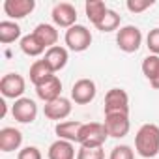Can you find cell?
Masks as SVG:
<instances>
[{"instance_id": "cell-1", "label": "cell", "mask_w": 159, "mask_h": 159, "mask_svg": "<svg viewBox=\"0 0 159 159\" xmlns=\"http://www.w3.org/2000/svg\"><path fill=\"white\" fill-rule=\"evenodd\" d=\"M135 152L140 157H155L159 153V125L144 124L135 135Z\"/></svg>"}, {"instance_id": "cell-2", "label": "cell", "mask_w": 159, "mask_h": 159, "mask_svg": "<svg viewBox=\"0 0 159 159\" xmlns=\"http://www.w3.org/2000/svg\"><path fill=\"white\" fill-rule=\"evenodd\" d=\"M107 139H109L107 129L99 122L83 124L81 131H79V144L84 146V148H103Z\"/></svg>"}, {"instance_id": "cell-3", "label": "cell", "mask_w": 159, "mask_h": 159, "mask_svg": "<svg viewBox=\"0 0 159 159\" xmlns=\"http://www.w3.org/2000/svg\"><path fill=\"white\" fill-rule=\"evenodd\" d=\"M64 41H66V45H67L69 51H73V52H84L92 45V34H90V30L86 26L75 25L69 30H66Z\"/></svg>"}, {"instance_id": "cell-4", "label": "cell", "mask_w": 159, "mask_h": 159, "mask_svg": "<svg viewBox=\"0 0 159 159\" xmlns=\"http://www.w3.org/2000/svg\"><path fill=\"white\" fill-rule=\"evenodd\" d=\"M116 45L120 51L131 54V52H137L142 45V32L139 26H133V25H127V26H122L116 34Z\"/></svg>"}, {"instance_id": "cell-5", "label": "cell", "mask_w": 159, "mask_h": 159, "mask_svg": "<svg viewBox=\"0 0 159 159\" xmlns=\"http://www.w3.org/2000/svg\"><path fill=\"white\" fill-rule=\"evenodd\" d=\"M105 114H127L129 116V96L124 88H111L105 94Z\"/></svg>"}, {"instance_id": "cell-6", "label": "cell", "mask_w": 159, "mask_h": 159, "mask_svg": "<svg viewBox=\"0 0 159 159\" xmlns=\"http://www.w3.org/2000/svg\"><path fill=\"white\" fill-rule=\"evenodd\" d=\"M26 90V81L19 73H6L0 81V92L8 99H21Z\"/></svg>"}, {"instance_id": "cell-7", "label": "cell", "mask_w": 159, "mask_h": 159, "mask_svg": "<svg viewBox=\"0 0 159 159\" xmlns=\"http://www.w3.org/2000/svg\"><path fill=\"white\" fill-rule=\"evenodd\" d=\"M98 86L92 79H79V81L71 86V99L77 105H88L90 101L96 99Z\"/></svg>"}, {"instance_id": "cell-8", "label": "cell", "mask_w": 159, "mask_h": 159, "mask_svg": "<svg viewBox=\"0 0 159 159\" xmlns=\"http://www.w3.org/2000/svg\"><path fill=\"white\" fill-rule=\"evenodd\" d=\"M51 17H52V23L54 26H60V28H71L77 25V10L73 4L69 2H60L52 8L51 11Z\"/></svg>"}, {"instance_id": "cell-9", "label": "cell", "mask_w": 159, "mask_h": 159, "mask_svg": "<svg viewBox=\"0 0 159 159\" xmlns=\"http://www.w3.org/2000/svg\"><path fill=\"white\" fill-rule=\"evenodd\" d=\"M11 114L19 124H32L38 118V105L30 98H21L13 103Z\"/></svg>"}, {"instance_id": "cell-10", "label": "cell", "mask_w": 159, "mask_h": 159, "mask_svg": "<svg viewBox=\"0 0 159 159\" xmlns=\"http://www.w3.org/2000/svg\"><path fill=\"white\" fill-rule=\"evenodd\" d=\"M103 125L107 129V135L112 139H124L131 127L127 114H105Z\"/></svg>"}, {"instance_id": "cell-11", "label": "cell", "mask_w": 159, "mask_h": 159, "mask_svg": "<svg viewBox=\"0 0 159 159\" xmlns=\"http://www.w3.org/2000/svg\"><path fill=\"white\" fill-rule=\"evenodd\" d=\"M71 109H73V105H71V101L67 98H58V99L43 105V114L49 120L60 122V120H66L71 114Z\"/></svg>"}, {"instance_id": "cell-12", "label": "cell", "mask_w": 159, "mask_h": 159, "mask_svg": "<svg viewBox=\"0 0 159 159\" xmlns=\"http://www.w3.org/2000/svg\"><path fill=\"white\" fill-rule=\"evenodd\" d=\"M36 94H38V98L41 101L51 103V101L62 98V81L56 75H52L51 79H47L45 83H41L39 86H36Z\"/></svg>"}, {"instance_id": "cell-13", "label": "cell", "mask_w": 159, "mask_h": 159, "mask_svg": "<svg viewBox=\"0 0 159 159\" xmlns=\"http://www.w3.org/2000/svg\"><path fill=\"white\" fill-rule=\"evenodd\" d=\"M2 8L10 19H25L34 11L36 2L34 0H6Z\"/></svg>"}, {"instance_id": "cell-14", "label": "cell", "mask_w": 159, "mask_h": 159, "mask_svg": "<svg viewBox=\"0 0 159 159\" xmlns=\"http://www.w3.org/2000/svg\"><path fill=\"white\" fill-rule=\"evenodd\" d=\"M23 144V133L15 127H2L0 129V150L4 153L21 150Z\"/></svg>"}, {"instance_id": "cell-15", "label": "cell", "mask_w": 159, "mask_h": 159, "mask_svg": "<svg viewBox=\"0 0 159 159\" xmlns=\"http://www.w3.org/2000/svg\"><path fill=\"white\" fill-rule=\"evenodd\" d=\"M43 60H45L47 66L56 73V71H60V69L66 67V64H67V60H69V54H67V49H66V47H62V45H54V47L47 49Z\"/></svg>"}, {"instance_id": "cell-16", "label": "cell", "mask_w": 159, "mask_h": 159, "mask_svg": "<svg viewBox=\"0 0 159 159\" xmlns=\"http://www.w3.org/2000/svg\"><path fill=\"white\" fill-rule=\"evenodd\" d=\"M47 157L49 159H75L77 153H75V146L73 142L69 140H54L51 146H49V152H47Z\"/></svg>"}, {"instance_id": "cell-17", "label": "cell", "mask_w": 159, "mask_h": 159, "mask_svg": "<svg viewBox=\"0 0 159 159\" xmlns=\"http://www.w3.org/2000/svg\"><path fill=\"white\" fill-rule=\"evenodd\" d=\"M83 127V122L77 120H67V122H58L54 127V133L58 135V139L62 140H69V142H79V131Z\"/></svg>"}, {"instance_id": "cell-18", "label": "cell", "mask_w": 159, "mask_h": 159, "mask_svg": "<svg viewBox=\"0 0 159 159\" xmlns=\"http://www.w3.org/2000/svg\"><path fill=\"white\" fill-rule=\"evenodd\" d=\"M142 75L148 79V83L152 84V88L159 90V56L150 54L142 60Z\"/></svg>"}, {"instance_id": "cell-19", "label": "cell", "mask_w": 159, "mask_h": 159, "mask_svg": "<svg viewBox=\"0 0 159 159\" xmlns=\"http://www.w3.org/2000/svg\"><path fill=\"white\" fill-rule=\"evenodd\" d=\"M32 34L45 45V49H51V47H54V45L58 43V30H56L54 25L41 23V25H38V26L34 28Z\"/></svg>"}, {"instance_id": "cell-20", "label": "cell", "mask_w": 159, "mask_h": 159, "mask_svg": "<svg viewBox=\"0 0 159 159\" xmlns=\"http://www.w3.org/2000/svg\"><path fill=\"white\" fill-rule=\"evenodd\" d=\"M30 83L34 84V86H39L41 83H45L47 79H51L52 75H54V71L47 66V62L41 58V60H36L32 66H30Z\"/></svg>"}, {"instance_id": "cell-21", "label": "cell", "mask_w": 159, "mask_h": 159, "mask_svg": "<svg viewBox=\"0 0 159 159\" xmlns=\"http://www.w3.org/2000/svg\"><path fill=\"white\" fill-rule=\"evenodd\" d=\"M84 11H86V17L90 19V23L94 26H98L103 21V17L107 15L109 8H107V4L103 2V0H88V2L84 4Z\"/></svg>"}, {"instance_id": "cell-22", "label": "cell", "mask_w": 159, "mask_h": 159, "mask_svg": "<svg viewBox=\"0 0 159 159\" xmlns=\"http://www.w3.org/2000/svg\"><path fill=\"white\" fill-rule=\"evenodd\" d=\"M21 38V26L15 21H2L0 23V43L10 45Z\"/></svg>"}, {"instance_id": "cell-23", "label": "cell", "mask_w": 159, "mask_h": 159, "mask_svg": "<svg viewBox=\"0 0 159 159\" xmlns=\"http://www.w3.org/2000/svg\"><path fill=\"white\" fill-rule=\"evenodd\" d=\"M21 51H23L26 56H39V54L47 52L45 45H43L34 34H28V36H23V38H21Z\"/></svg>"}, {"instance_id": "cell-24", "label": "cell", "mask_w": 159, "mask_h": 159, "mask_svg": "<svg viewBox=\"0 0 159 159\" xmlns=\"http://www.w3.org/2000/svg\"><path fill=\"white\" fill-rule=\"evenodd\" d=\"M120 23H122V17H120L114 10H109L107 15L103 17V21H101L96 28H98L99 32H114V30H118Z\"/></svg>"}, {"instance_id": "cell-25", "label": "cell", "mask_w": 159, "mask_h": 159, "mask_svg": "<svg viewBox=\"0 0 159 159\" xmlns=\"http://www.w3.org/2000/svg\"><path fill=\"white\" fill-rule=\"evenodd\" d=\"M75 159H105V152H103V148H84V146H81L77 150Z\"/></svg>"}, {"instance_id": "cell-26", "label": "cell", "mask_w": 159, "mask_h": 159, "mask_svg": "<svg viewBox=\"0 0 159 159\" xmlns=\"http://www.w3.org/2000/svg\"><path fill=\"white\" fill-rule=\"evenodd\" d=\"M109 159H135V152H133L131 146L120 144V146H114V148L111 150Z\"/></svg>"}, {"instance_id": "cell-27", "label": "cell", "mask_w": 159, "mask_h": 159, "mask_svg": "<svg viewBox=\"0 0 159 159\" xmlns=\"http://www.w3.org/2000/svg\"><path fill=\"white\" fill-rule=\"evenodd\" d=\"M155 4V0H127L125 2V8L131 11V13H142V11H146L148 8H152Z\"/></svg>"}, {"instance_id": "cell-28", "label": "cell", "mask_w": 159, "mask_h": 159, "mask_svg": "<svg viewBox=\"0 0 159 159\" xmlns=\"http://www.w3.org/2000/svg\"><path fill=\"white\" fill-rule=\"evenodd\" d=\"M146 47L152 54L159 56V28H152L146 36Z\"/></svg>"}, {"instance_id": "cell-29", "label": "cell", "mask_w": 159, "mask_h": 159, "mask_svg": "<svg viewBox=\"0 0 159 159\" xmlns=\"http://www.w3.org/2000/svg\"><path fill=\"white\" fill-rule=\"evenodd\" d=\"M17 159H43V155H41L39 148H36V146H25V148L19 150Z\"/></svg>"}]
</instances>
